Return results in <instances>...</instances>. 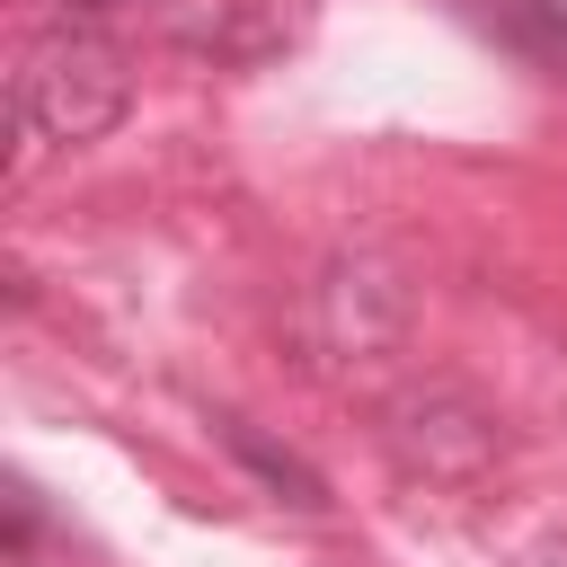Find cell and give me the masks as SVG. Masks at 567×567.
<instances>
[{
  "label": "cell",
  "instance_id": "1",
  "mask_svg": "<svg viewBox=\"0 0 567 567\" xmlns=\"http://www.w3.org/2000/svg\"><path fill=\"white\" fill-rule=\"evenodd\" d=\"M124 97H133V71H124V53H115L106 35H89V27H53V35H35L27 62H18V115H27L44 142H97V133L124 115Z\"/></svg>",
  "mask_w": 567,
  "mask_h": 567
},
{
  "label": "cell",
  "instance_id": "2",
  "mask_svg": "<svg viewBox=\"0 0 567 567\" xmlns=\"http://www.w3.org/2000/svg\"><path fill=\"white\" fill-rule=\"evenodd\" d=\"M230 443H239V461H257V470H266L275 487H292V505H328V496H319V478H310V470H301L292 452H275V443H257L248 425H230Z\"/></svg>",
  "mask_w": 567,
  "mask_h": 567
},
{
  "label": "cell",
  "instance_id": "3",
  "mask_svg": "<svg viewBox=\"0 0 567 567\" xmlns=\"http://www.w3.org/2000/svg\"><path fill=\"white\" fill-rule=\"evenodd\" d=\"M62 9H124V0H62Z\"/></svg>",
  "mask_w": 567,
  "mask_h": 567
}]
</instances>
